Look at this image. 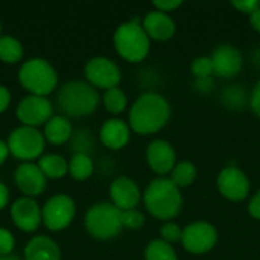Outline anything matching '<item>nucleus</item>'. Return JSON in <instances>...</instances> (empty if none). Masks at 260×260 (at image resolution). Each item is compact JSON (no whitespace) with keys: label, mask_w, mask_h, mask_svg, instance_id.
<instances>
[{"label":"nucleus","mask_w":260,"mask_h":260,"mask_svg":"<svg viewBox=\"0 0 260 260\" xmlns=\"http://www.w3.org/2000/svg\"><path fill=\"white\" fill-rule=\"evenodd\" d=\"M14 180L17 187L24 195H27V198L41 195L46 189V181H47L46 175L38 168V165H34L30 161L23 163L17 168Z\"/></svg>","instance_id":"nucleus-17"},{"label":"nucleus","mask_w":260,"mask_h":260,"mask_svg":"<svg viewBox=\"0 0 260 260\" xmlns=\"http://www.w3.org/2000/svg\"><path fill=\"white\" fill-rule=\"evenodd\" d=\"M181 238H183V229H180L178 224L172 222V221H168L161 225L160 229V239L168 242V244H175V242H181Z\"/></svg>","instance_id":"nucleus-29"},{"label":"nucleus","mask_w":260,"mask_h":260,"mask_svg":"<svg viewBox=\"0 0 260 260\" xmlns=\"http://www.w3.org/2000/svg\"><path fill=\"white\" fill-rule=\"evenodd\" d=\"M145 260H178V257L171 244L154 239L145 248Z\"/></svg>","instance_id":"nucleus-26"},{"label":"nucleus","mask_w":260,"mask_h":260,"mask_svg":"<svg viewBox=\"0 0 260 260\" xmlns=\"http://www.w3.org/2000/svg\"><path fill=\"white\" fill-rule=\"evenodd\" d=\"M38 168L43 171L46 178H61L66 174H69V163L64 157L56 154H47L43 155L38 160Z\"/></svg>","instance_id":"nucleus-22"},{"label":"nucleus","mask_w":260,"mask_h":260,"mask_svg":"<svg viewBox=\"0 0 260 260\" xmlns=\"http://www.w3.org/2000/svg\"><path fill=\"white\" fill-rule=\"evenodd\" d=\"M15 247V239L8 229H0V256H8Z\"/></svg>","instance_id":"nucleus-31"},{"label":"nucleus","mask_w":260,"mask_h":260,"mask_svg":"<svg viewBox=\"0 0 260 260\" xmlns=\"http://www.w3.org/2000/svg\"><path fill=\"white\" fill-rule=\"evenodd\" d=\"M93 171H94L93 160L85 152L75 154L69 161V174L76 181H84V180L90 178Z\"/></svg>","instance_id":"nucleus-23"},{"label":"nucleus","mask_w":260,"mask_h":260,"mask_svg":"<svg viewBox=\"0 0 260 260\" xmlns=\"http://www.w3.org/2000/svg\"><path fill=\"white\" fill-rule=\"evenodd\" d=\"M250 24L256 32L260 34V8L250 15Z\"/></svg>","instance_id":"nucleus-38"},{"label":"nucleus","mask_w":260,"mask_h":260,"mask_svg":"<svg viewBox=\"0 0 260 260\" xmlns=\"http://www.w3.org/2000/svg\"><path fill=\"white\" fill-rule=\"evenodd\" d=\"M85 78L90 85L94 88H104L105 91L110 88H116L120 82V69L114 61L105 56H94L85 64Z\"/></svg>","instance_id":"nucleus-10"},{"label":"nucleus","mask_w":260,"mask_h":260,"mask_svg":"<svg viewBox=\"0 0 260 260\" xmlns=\"http://www.w3.org/2000/svg\"><path fill=\"white\" fill-rule=\"evenodd\" d=\"M152 5L155 6L157 11H161V12L168 14V12L177 9L178 6H181L183 2L181 0H155V2H152Z\"/></svg>","instance_id":"nucleus-33"},{"label":"nucleus","mask_w":260,"mask_h":260,"mask_svg":"<svg viewBox=\"0 0 260 260\" xmlns=\"http://www.w3.org/2000/svg\"><path fill=\"white\" fill-rule=\"evenodd\" d=\"M248 213L254 218V219H260V190H257L250 203H248Z\"/></svg>","instance_id":"nucleus-35"},{"label":"nucleus","mask_w":260,"mask_h":260,"mask_svg":"<svg viewBox=\"0 0 260 260\" xmlns=\"http://www.w3.org/2000/svg\"><path fill=\"white\" fill-rule=\"evenodd\" d=\"M145 224V216L137 209L122 212V225L129 230H139Z\"/></svg>","instance_id":"nucleus-30"},{"label":"nucleus","mask_w":260,"mask_h":260,"mask_svg":"<svg viewBox=\"0 0 260 260\" xmlns=\"http://www.w3.org/2000/svg\"><path fill=\"white\" fill-rule=\"evenodd\" d=\"M24 260H61V250L53 239L35 236L24 248Z\"/></svg>","instance_id":"nucleus-20"},{"label":"nucleus","mask_w":260,"mask_h":260,"mask_svg":"<svg viewBox=\"0 0 260 260\" xmlns=\"http://www.w3.org/2000/svg\"><path fill=\"white\" fill-rule=\"evenodd\" d=\"M104 105L105 108L111 113V114H120L128 104L126 94L123 93V90H120L119 87L116 88H110L104 93Z\"/></svg>","instance_id":"nucleus-27"},{"label":"nucleus","mask_w":260,"mask_h":260,"mask_svg":"<svg viewBox=\"0 0 260 260\" xmlns=\"http://www.w3.org/2000/svg\"><path fill=\"white\" fill-rule=\"evenodd\" d=\"M197 175H198V171L192 161H180L172 169L169 180L178 189H181V187H187V186L193 184V181L197 180Z\"/></svg>","instance_id":"nucleus-24"},{"label":"nucleus","mask_w":260,"mask_h":260,"mask_svg":"<svg viewBox=\"0 0 260 260\" xmlns=\"http://www.w3.org/2000/svg\"><path fill=\"white\" fill-rule=\"evenodd\" d=\"M43 136L52 145H64L72 137V123L66 116H52L44 125Z\"/></svg>","instance_id":"nucleus-21"},{"label":"nucleus","mask_w":260,"mask_h":260,"mask_svg":"<svg viewBox=\"0 0 260 260\" xmlns=\"http://www.w3.org/2000/svg\"><path fill=\"white\" fill-rule=\"evenodd\" d=\"M143 203L151 216L168 222L181 212L183 197L169 178L160 177L148 184L143 193Z\"/></svg>","instance_id":"nucleus-2"},{"label":"nucleus","mask_w":260,"mask_h":260,"mask_svg":"<svg viewBox=\"0 0 260 260\" xmlns=\"http://www.w3.org/2000/svg\"><path fill=\"white\" fill-rule=\"evenodd\" d=\"M46 139L44 136L32 126H20L15 128L8 137V148L9 152L23 161H30L38 158L44 151Z\"/></svg>","instance_id":"nucleus-7"},{"label":"nucleus","mask_w":260,"mask_h":260,"mask_svg":"<svg viewBox=\"0 0 260 260\" xmlns=\"http://www.w3.org/2000/svg\"><path fill=\"white\" fill-rule=\"evenodd\" d=\"M129 125L122 120V119H108L99 133L101 142L105 148L113 149V151H119L122 148L126 146V143L129 142Z\"/></svg>","instance_id":"nucleus-19"},{"label":"nucleus","mask_w":260,"mask_h":260,"mask_svg":"<svg viewBox=\"0 0 260 260\" xmlns=\"http://www.w3.org/2000/svg\"><path fill=\"white\" fill-rule=\"evenodd\" d=\"M142 27L145 29L149 40L155 41H168L175 35L177 26L172 17L161 11H151L145 15Z\"/></svg>","instance_id":"nucleus-18"},{"label":"nucleus","mask_w":260,"mask_h":260,"mask_svg":"<svg viewBox=\"0 0 260 260\" xmlns=\"http://www.w3.org/2000/svg\"><path fill=\"white\" fill-rule=\"evenodd\" d=\"M212 62H213V73L219 78H235L242 70V53L239 49L233 44L224 43L219 44L213 53H212Z\"/></svg>","instance_id":"nucleus-13"},{"label":"nucleus","mask_w":260,"mask_h":260,"mask_svg":"<svg viewBox=\"0 0 260 260\" xmlns=\"http://www.w3.org/2000/svg\"><path fill=\"white\" fill-rule=\"evenodd\" d=\"M23 58V46L21 43L11 37H0V59L6 64H15Z\"/></svg>","instance_id":"nucleus-25"},{"label":"nucleus","mask_w":260,"mask_h":260,"mask_svg":"<svg viewBox=\"0 0 260 260\" xmlns=\"http://www.w3.org/2000/svg\"><path fill=\"white\" fill-rule=\"evenodd\" d=\"M0 34H2V24H0Z\"/></svg>","instance_id":"nucleus-41"},{"label":"nucleus","mask_w":260,"mask_h":260,"mask_svg":"<svg viewBox=\"0 0 260 260\" xmlns=\"http://www.w3.org/2000/svg\"><path fill=\"white\" fill-rule=\"evenodd\" d=\"M110 198L119 210L125 212L133 210L139 206L142 200V192L134 180L128 177H119L110 186Z\"/></svg>","instance_id":"nucleus-16"},{"label":"nucleus","mask_w":260,"mask_h":260,"mask_svg":"<svg viewBox=\"0 0 260 260\" xmlns=\"http://www.w3.org/2000/svg\"><path fill=\"white\" fill-rule=\"evenodd\" d=\"M219 193L230 201H244L250 193V180L244 171L236 166L224 168L216 180Z\"/></svg>","instance_id":"nucleus-12"},{"label":"nucleus","mask_w":260,"mask_h":260,"mask_svg":"<svg viewBox=\"0 0 260 260\" xmlns=\"http://www.w3.org/2000/svg\"><path fill=\"white\" fill-rule=\"evenodd\" d=\"M192 73L200 79H209L213 73V62L210 56H197L190 64Z\"/></svg>","instance_id":"nucleus-28"},{"label":"nucleus","mask_w":260,"mask_h":260,"mask_svg":"<svg viewBox=\"0 0 260 260\" xmlns=\"http://www.w3.org/2000/svg\"><path fill=\"white\" fill-rule=\"evenodd\" d=\"M85 229L96 239H113L123 229L122 210L113 203H98L91 206L85 215Z\"/></svg>","instance_id":"nucleus-6"},{"label":"nucleus","mask_w":260,"mask_h":260,"mask_svg":"<svg viewBox=\"0 0 260 260\" xmlns=\"http://www.w3.org/2000/svg\"><path fill=\"white\" fill-rule=\"evenodd\" d=\"M0 260H21L18 256L14 254H8V256H0Z\"/></svg>","instance_id":"nucleus-40"},{"label":"nucleus","mask_w":260,"mask_h":260,"mask_svg":"<svg viewBox=\"0 0 260 260\" xmlns=\"http://www.w3.org/2000/svg\"><path fill=\"white\" fill-rule=\"evenodd\" d=\"M76 213L75 201L64 193L49 198L41 209L43 222L50 232H61L67 229Z\"/></svg>","instance_id":"nucleus-8"},{"label":"nucleus","mask_w":260,"mask_h":260,"mask_svg":"<svg viewBox=\"0 0 260 260\" xmlns=\"http://www.w3.org/2000/svg\"><path fill=\"white\" fill-rule=\"evenodd\" d=\"M56 102L64 114L70 117H84L98 108L99 94L88 82L70 81L59 88Z\"/></svg>","instance_id":"nucleus-3"},{"label":"nucleus","mask_w":260,"mask_h":260,"mask_svg":"<svg viewBox=\"0 0 260 260\" xmlns=\"http://www.w3.org/2000/svg\"><path fill=\"white\" fill-rule=\"evenodd\" d=\"M117 53L128 62L143 61L151 49V40L137 21L122 23L113 37Z\"/></svg>","instance_id":"nucleus-4"},{"label":"nucleus","mask_w":260,"mask_h":260,"mask_svg":"<svg viewBox=\"0 0 260 260\" xmlns=\"http://www.w3.org/2000/svg\"><path fill=\"white\" fill-rule=\"evenodd\" d=\"M232 6L236 8L238 11H241L242 14L251 15L254 11H257L260 8V2L259 0H233Z\"/></svg>","instance_id":"nucleus-32"},{"label":"nucleus","mask_w":260,"mask_h":260,"mask_svg":"<svg viewBox=\"0 0 260 260\" xmlns=\"http://www.w3.org/2000/svg\"><path fill=\"white\" fill-rule=\"evenodd\" d=\"M8 203H9V190L3 183H0V210H3L8 206Z\"/></svg>","instance_id":"nucleus-37"},{"label":"nucleus","mask_w":260,"mask_h":260,"mask_svg":"<svg viewBox=\"0 0 260 260\" xmlns=\"http://www.w3.org/2000/svg\"><path fill=\"white\" fill-rule=\"evenodd\" d=\"M11 218L17 225V229L26 233L35 232L43 221L41 209L38 203L34 198H27V197L17 200L11 206Z\"/></svg>","instance_id":"nucleus-15"},{"label":"nucleus","mask_w":260,"mask_h":260,"mask_svg":"<svg viewBox=\"0 0 260 260\" xmlns=\"http://www.w3.org/2000/svg\"><path fill=\"white\" fill-rule=\"evenodd\" d=\"M9 155V148H8V143H5L3 140H0V165H3L6 161Z\"/></svg>","instance_id":"nucleus-39"},{"label":"nucleus","mask_w":260,"mask_h":260,"mask_svg":"<svg viewBox=\"0 0 260 260\" xmlns=\"http://www.w3.org/2000/svg\"><path fill=\"white\" fill-rule=\"evenodd\" d=\"M218 242V232L209 222H192L183 229V248L192 254H206L215 248Z\"/></svg>","instance_id":"nucleus-9"},{"label":"nucleus","mask_w":260,"mask_h":260,"mask_svg":"<svg viewBox=\"0 0 260 260\" xmlns=\"http://www.w3.org/2000/svg\"><path fill=\"white\" fill-rule=\"evenodd\" d=\"M17 117L23 123V126H40L47 123L52 119L53 105L44 96H34L29 94L23 98L17 107Z\"/></svg>","instance_id":"nucleus-11"},{"label":"nucleus","mask_w":260,"mask_h":260,"mask_svg":"<svg viewBox=\"0 0 260 260\" xmlns=\"http://www.w3.org/2000/svg\"><path fill=\"white\" fill-rule=\"evenodd\" d=\"M129 128L142 136L155 134L166 126L171 119V105L158 93H143L129 110Z\"/></svg>","instance_id":"nucleus-1"},{"label":"nucleus","mask_w":260,"mask_h":260,"mask_svg":"<svg viewBox=\"0 0 260 260\" xmlns=\"http://www.w3.org/2000/svg\"><path fill=\"white\" fill-rule=\"evenodd\" d=\"M18 81L34 96H47L58 85V75L43 58H30L18 70Z\"/></svg>","instance_id":"nucleus-5"},{"label":"nucleus","mask_w":260,"mask_h":260,"mask_svg":"<svg viewBox=\"0 0 260 260\" xmlns=\"http://www.w3.org/2000/svg\"><path fill=\"white\" fill-rule=\"evenodd\" d=\"M11 102V93L5 85H0V114L5 113Z\"/></svg>","instance_id":"nucleus-36"},{"label":"nucleus","mask_w":260,"mask_h":260,"mask_svg":"<svg viewBox=\"0 0 260 260\" xmlns=\"http://www.w3.org/2000/svg\"><path fill=\"white\" fill-rule=\"evenodd\" d=\"M250 108L251 111L260 117V81L254 85L253 91H251V96H250Z\"/></svg>","instance_id":"nucleus-34"},{"label":"nucleus","mask_w":260,"mask_h":260,"mask_svg":"<svg viewBox=\"0 0 260 260\" xmlns=\"http://www.w3.org/2000/svg\"><path fill=\"white\" fill-rule=\"evenodd\" d=\"M146 161L151 171L158 175L171 174L177 165V154L174 146L163 139H155L148 145L146 149Z\"/></svg>","instance_id":"nucleus-14"}]
</instances>
